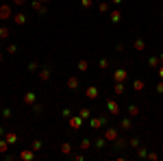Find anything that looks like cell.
Here are the masks:
<instances>
[{
    "mask_svg": "<svg viewBox=\"0 0 163 161\" xmlns=\"http://www.w3.org/2000/svg\"><path fill=\"white\" fill-rule=\"evenodd\" d=\"M13 20H15V24H26V15L24 13H15Z\"/></svg>",
    "mask_w": 163,
    "mask_h": 161,
    "instance_id": "11",
    "label": "cell"
},
{
    "mask_svg": "<svg viewBox=\"0 0 163 161\" xmlns=\"http://www.w3.org/2000/svg\"><path fill=\"white\" fill-rule=\"evenodd\" d=\"M100 67H102V70H107V67H109V59H100Z\"/></svg>",
    "mask_w": 163,
    "mask_h": 161,
    "instance_id": "31",
    "label": "cell"
},
{
    "mask_svg": "<svg viewBox=\"0 0 163 161\" xmlns=\"http://www.w3.org/2000/svg\"><path fill=\"white\" fill-rule=\"evenodd\" d=\"M83 2V7H91V2H94V0H81Z\"/></svg>",
    "mask_w": 163,
    "mask_h": 161,
    "instance_id": "38",
    "label": "cell"
},
{
    "mask_svg": "<svg viewBox=\"0 0 163 161\" xmlns=\"http://www.w3.org/2000/svg\"><path fill=\"white\" fill-rule=\"evenodd\" d=\"M89 146H91V142H89V140H83V142H81V148H83V150H87Z\"/></svg>",
    "mask_w": 163,
    "mask_h": 161,
    "instance_id": "30",
    "label": "cell"
},
{
    "mask_svg": "<svg viewBox=\"0 0 163 161\" xmlns=\"http://www.w3.org/2000/svg\"><path fill=\"white\" fill-rule=\"evenodd\" d=\"M157 94H163V81H161V83L157 85Z\"/></svg>",
    "mask_w": 163,
    "mask_h": 161,
    "instance_id": "36",
    "label": "cell"
},
{
    "mask_svg": "<svg viewBox=\"0 0 163 161\" xmlns=\"http://www.w3.org/2000/svg\"><path fill=\"white\" fill-rule=\"evenodd\" d=\"M111 2H113V5H120V2H122V0H111Z\"/></svg>",
    "mask_w": 163,
    "mask_h": 161,
    "instance_id": "40",
    "label": "cell"
},
{
    "mask_svg": "<svg viewBox=\"0 0 163 161\" xmlns=\"http://www.w3.org/2000/svg\"><path fill=\"white\" fill-rule=\"evenodd\" d=\"M133 89H135V91H142V89H144V81H142V79H137V81L133 83Z\"/></svg>",
    "mask_w": 163,
    "mask_h": 161,
    "instance_id": "19",
    "label": "cell"
},
{
    "mask_svg": "<svg viewBox=\"0 0 163 161\" xmlns=\"http://www.w3.org/2000/svg\"><path fill=\"white\" fill-rule=\"evenodd\" d=\"M11 15H13L11 5H0V20H9Z\"/></svg>",
    "mask_w": 163,
    "mask_h": 161,
    "instance_id": "2",
    "label": "cell"
},
{
    "mask_svg": "<svg viewBox=\"0 0 163 161\" xmlns=\"http://www.w3.org/2000/svg\"><path fill=\"white\" fill-rule=\"evenodd\" d=\"M33 111H35V113H41L44 107H41V105H33Z\"/></svg>",
    "mask_w": 163,
    "mask_h": 161,
    "instance_id": "34",
    "label": "cell"
},
{
    "mask_svg": "<svg viewBox=\"0 0 163 161\" xmlns=\"http://www.w3.org/2000/svg\"><path fill=\"white\" fill-rule=\"evenodd\" d=\"M104 144H107L104 137H98V140H96V148H104Z\"/></svg>",
    "mask_w": 163,
    "mask_h": 161,
    "instance_id": "25",
    "label": "cell"
},
{
    "mask_svg": "<svg viewBox=\"0 0 163 161\" xmlns=\"http://www.w3.org/2000/svg\"><path fill=\"white\" fill-rule=\"evenodd\" d=\"M2 118H7V120L11 118V109H2Z\"/></svg>",
    "mask_w": 163,
    "mask_h": 161,
    "instance_id": "32",
    "label": "cell"
},
{
    "mask_svg": "<svg viewBox=\"0 0 163 161\" xmlns=\"http://www.w3.org/2000/svg\"><path fill=\"white\" fill-rule=\"evenodd\" d=\"M161 15H163V9H161Z\"/></svg>",
    "mask_w": 163,
    "mask_h": 161,
    "instance_id": "46",
    "label": "cell"
},
{
    "mask_svg": "<svg viewBox=\"0 0 163 161\" xmlns=\"http://www.w3.org/2000/svg\"><path fill=\"white\" fill-rule=\"evenodd\" d=\"M39 79H41V81H48V79H50V70H48V67L39 70Z\"/></svg>",
    "mask_w": 163,
    "mask_h": 161,
    "instance_id": "14",
    "label": "cell"
},
{
    "mask_svg": "<svg viewBox=\"0 0 163 161\" xmlns=\"http://www.w3.org/2000/svg\"><path fill=\"white\" fill-rule=\"evenodd\" d=\"M33 152H35L33 148H31V150H22V152H20V159H24V161H31V159L35 157Z\"/></svg>",
    "mask_w": 163,
    "mask_h": 161,
    "instance_id": "7",
    "label": "cell"
},
{
    "mask_svg": "<svg viewBox=\"0 0 163 161\" xmlns=\"http://www.w3.org/2000/svg\"><path fill=\"white\" fill-rule=\"evenodd\" d=\"M78 87V76H70L67 79V89H76Z\"/></svg>",
    "mask_w": 163,
    "mask_h": 161,
    "instance_id": "9",
    "label": "cell"
},
{
    "mask_svg": "<svg viewBox=\"0 0 163 161\" xmlns=\"http://www.w3.org/2000/svg\"><path fill=\"white\" fill-rule=\"evenodd\" d=\"M148 63H150V65H152V67H157V65H159V63H161V61H159V57H152V59H150V61H148Z\"/></svg>",
    "mask_w": 163,
    "mask_h": 161,
    "instance_id": "29",
    "label": "cell"
},
{
    "mask_svg": "<svg viewBox=\"0 0 163 161\" xmlns=\"http://www.w3.org/2000/svg\"><path fill=\"white\" fill-rule=\"evenodd\" d=\"M128 79V72H126V67H118V70L113 72V81L115 83H124Z\"/></svg>",
    "mask_w": 163,
    "mask_h": 161,
    "instance_id": "1",
    "label": "cell"
},
{
    "mask_svg": "<svg viewBox=\"0 0 163 161\" xmlns=\"http://www.w3.org/2000/svg\"><path fill=\"white\" fill-rule=\"evenodd\" d=\"M128 116H131V118L139 116V107H137V105H131V107H128Z\"/></svg>",
    "mask_w": 163,
    "mask_h": 161,
    "instance_id": "15",
    "label": "cell"
},
{
    "mask_svg": "<svg viewBox=\"0 0 163 161\" xmlns=\"http://www.w3.org/2000/svg\"><path fill=\"white\" fill-rule=\"evenodd\" d=\"M113 144H115V148H118V150H122V148H126V146H128V142H126V140H122V137H118V140H115Z\"/></svg>",
    "mask_w": 163,
    "mask_h": 161,
    "instance_id": "10",
    "label": "cell"
},
{
    "mask_svg": "<svg viewBox=\"0 0 163 161\" xmlns=\"http://www.w3.org/2000/svg\"><path fill=\"white\" fill-rule=\"evenodd\" d=\"M9 37V29L7 26H0V39H7Z\"/></svg>",
    "mask_w": 163,
    "mask_h": 161,
    "instance_id": "21",
    "label": "cell"
},
{
    "mask_svg": "<svg viewBox=\"0 0 163 161\" xmlns=\"http://www.w3.org/2000/svg\"><path fill=\"white\" fill-rule=\"evenodd\" d=\"M159 76H161V81H163V63H161V67H159Z\"/></svg>",
    "mask_w": 163,
    "mask_h": 161,
    "instance_id": "39",
    "label": "cell"
},
{
    "mask_svg": "<svg viewBox=\"0 0 163 161\" xmlns=\"http://www.w3.org/2000/svg\"><path fill=\"white\" fill-rule=\"evenodd\" d=\"M13 5H17V7H22V5H26V0H13Z\"/></svg>",
    "mask_w": 163,
    "mask_h": 161,
    "instance_id": "37",
    "label": "cell"
},
{
    "mask_svg": "<svg viewBox=\"0 0 163 161\" xmlns=\"http://www.w3.org/2000/svg\"><path fill=\"white\" fill-rule=\"evenodd\" d=\"M120 126H122V128H124V131H128V128H133V122H131V120H128V118H124V120H122V122H120Z\"/></svg>",
    "mask_w": 163,
    "mask_h": 161,
    "instance_id": "18",
    "label": "cell"
},
{
    "mask_svg": "<svg viewBox=\"0 0 163 161\" xmlns=\"http://www.w3.org/2000/svg\"><path fill=\"white\" fill-rule=\"evenodd\" d=\"M2 135H5V128H2V126H0V137H2Z\"/></svg>",
    "mask_w": 163,
    "mask_h": 161,
    "instance_id": "41",
    "label": "cell"
},
{
    "mask_svg": "<svg viewBox=\"0 0 163 161\" xmlns=\"http://www.w3.org/2000/svg\"><path fill=\"white\" fill-rule=\"evenodd\" d=\"M120 20H122V13H120V9H113V11H111V22H113V24H118Z\"/></svg>",
    "mask_w": 163,
    "mask_h": 161,
    "instance_id": "8",
    "label": "cell"
},
{
    "mask_svg": "<svg viewBox=\"0 0 163 161\" xmlns=\"http://www.w3.org/2000/svg\"><path fill=\"white\" fill-rule=\"evenodd\" d=\"M78 116H81L83 120H87V118L91 116V113H89V109H81V111H78Z\"/></svg>",
    "mask_w": 163,
    "mask_h": 161,
    "instance_id": "24",
    "label": "cell"
},
{
    "mask_svg": "<svg viewBox=\"0 0 163 161\" xmlns=\"http://www.w3.org/2000/svg\"><path fill=\"white\" fill-rule=\"evenodd\" d=\"M31 148H33L35 152H39V150H41V142H39V140H35V142L31 144Z\"/></svg>",
    "mask_w": 163,
    "mask_h": 161,
    "instance_id": "23",
    "label": "cell"
},
{
    "mask_svg": "<svg viewBox=\"0 0 163 161\" xmlns=\"http://www.w3.org/2000/svg\"><path fill=\"white\" fill-rule=\"evenodd\" d=\"M104 140L113 144L115 140H118V131H115V128H104Z\"/></svg>",
    "mask_w": 163,
    "mask_h": 161,
    "instance_id": "4",
    "label": "cell"
},
{
    "mask_svg": "<svg viewBox=\"0 0 163 161\" xmlns=\"http://www.w3.org/2000/svg\"><path fill=\"white\" fill-rule=\"evenodd\" d=\"M159 61H161V63H163V55H161V57H159Z\"/></svg>",
    "mask_w": 163,
    "mask_h": 161,
    "instance_id": "42",
    "label": "cell"
},
{
    "mask_svg": "<svg viewBox=\"0 0 163 161\" xmlns=\"http://www.w3.org/2000/svg\"><path fill=\"white\" fill-rule=\"evenodd\" d=\"M24 105H35V94H33V91L24 94Z\"/></svg>",
    "mask_w": 163,
    "mask_h": 161,
    "instance_id": "12",
    "label": "cell"
},
{
    "mask_svg": "<svg viewBox=\"0 0 163 161\" xmlns=\"http://www.w3.org/2000/svg\"><path fill=\"white\" fill-rule=\"evenodd\" d=\"M87 67H89V61H87V59H81V61H78V70H81V72H87Z\"/></svg>",
    "mask_w": 163,
    "mask_h": 161,
    "instance_id": "16",
    "label": "cell"
},
{
    "mask_svg": "<svg viewBox=\"0 0 163 161\" xmlns=\"http://www.w3.org/2000/svg\"><path fill=\"white\" fill-rule=\"evenodd\" d=\"M85 96H87L89 100H96V98H98V87H94V85L87 87V89H85Z\"/></svg>",
    "mask_w": 163,
    "mask_h": 161,
    "instance_id": "6",
    "label": "cell"
},
{
    "mask_svg": "<svg viewBox=\"0 0 163 161\" xmlns=\"http://www.w3.org/2000/svg\"><path fill=\"white\" fill-rule=\"evenodd\" d=\"M107 109L111 111V116H118V113H120V107H118V102H115V100H107Z\"/></svg>",
    "mask_w": 163,
    "mask_h": 161,
    "instance_id": "5",
    "label": "cell"
},
{
    "mask_svg": "<svg viewBox=\"0 0 163 161\" xmlns=\"http://www.w3.org/2000/svg\"><path fill=\"white\" fill-rule=\"evenodd\" d=\"M133 46H135V50H144V48H146V41H144V39H135Z\"/></svg>",
    "mask_w": 163,
    "mask_h": 161,
    "instance_id": "17",
    "label": "cell"
},
{
    "mask_svg": "<svg viewBox=\"0 0 163 161\" xmlns=\"http://www.w3.org/2000/svg\"><path fill=\"white\" fill-rule=\"evenodd\" d=\"M67 120H70V126H72L74 131H78V128L83 126V118H81V116H70Z\"/></svg>",
    "mask_w": 163,
    "mask_h": 161,
    "instance_id": "3",
    "label": "cell"
},
{
    "mask_svg": "<svg viewBox=\"0 0 163 161\" xmlns=\"http://www.w3.org/2000/svg\"><path fill=\"white\" fill-rule=\"evenodd\" d=\"M0 61H2V52H0Z\"/></svg>",
    "mask_w": 163,
    "mask_h": 161,
    "instance_id": "44",
    "label": "cell"
},
{
    "mask_svg": "<svg viewBox=\"0 0 163 161\" xmlns=\"http://www.w3.org/2000/svg\"><path fill=\"white\" fill-rule=\"evenodd\" d=\"M128 146H131V148H139V140H137V137H133V140L128 142Z\"/></svg>",
    "mask_w": 163,
    "mask_h": 161,
    "instance_id": "26",
    "label": "cell"
},
{
    "mask_svg": "<svg viewBox=\"0 0 163 161\" xmlns=\"http://www.w3.org/2000/svg\"><path fill=\"white\" fill-rule=\"evenodd\" d=\"M124 89H126V87H124L122 83H118V85H115V94H124Z\"/></svg>",
    "mask_w": 163,
    "mask_h": 161,
    "instance_id": "27",
    "label": "cell"
},
{
    "mask_svg": "<svg viewBox=\"0 0 163 161\" xmlns=\"http://www.w3.org/2000/svg\"><path fill=\"white\" fill-rule=\"evenodd\" d=\"M5 140H7V142H9V144H15V142H17V135H15V133H13V131H9V133H7V135H5Z\"/></svg>",
    "mask_w": 163,
    "mask_h": 161,
    "instance_id": "13",
    "label": "cell"
},
{
    "mask_svg": "<svg viewBox=\"0 0 163 161\" xmlns=\"http://www.w3.org/2000/svg\"><path fill=\"white\" fill-rule=\"evenodd\" d=\"M11 144L7 142V140H0V152H7V148H9Z\"/></svg>",
    "mask_w": 163,
    "mask_h": 161,
    "instance_id": "22",
    "label": "cell"
},
{
    "mask_svg": "<svg viewBox=\"0 0 163 161\" xmlns=\"http://www.w3.org/2000/svg\"><path fill=\"white\" fill-rule=\"evenodd\" d=\"M41 2H50V0H41Z\"/></svg>",
    "mask_w": 163,
    "mask_h": 161,
    "instance_id": "43",
    "label": "cell"
},
{
    "mask_svg": "<svg viewBox=\"0 0 163 161\" xmlns=\"http://www.w3.org/2000/svg\"><path fill=\"white\" fill-rule=\"evenodd\" d=\"M137 155H139V157H148V150L139 146V148H137Z\"/></svg>",
    "mask_w": 163,
    "mask_h": 161,
    "instance_id": "28",
    "label": "cell"
},
{
    "mask_svg": "<svg viewBox=\"0 0 163 161\" xmlns=\"http://www.w3.org/2000/svg\"><path fill=\"white\" fill-rule=\"evenodd\" d=\"M98 9L104 13V11H109V5H107V2H102V5H98Z\"/></svg>",
    "mask_w": 163,
    "mask_h": 161,
    "instance_id": "33",
    "label": "cell"
},
{
    "mask_svg": "<svg viewBox=\"0 0 163 161\" xmlns=\"http://www.w3.org/2000/svg\"><path fill=\"white\" fill-rule=\"evenodd\" d=\"M72 116V109H63V118H70Z\"/></svg>",
    "mask_w": 163,
    "mask_h": 161,
    "instance_id": "35",
    "label": "cell"
},
{
    "mask_svg": "<svg viewBox=\"0 0 163 161\" xmlns=\"http://www.w3.org/2000/svg\"><path fill=\"white\" fill-rule=\"evenodd\" d=\"M61 152H63V155H70V152H72V144H67V142L61 144Z\"/></svg>",
    "mask_w": 163,
    "mask_h": 161,
    "instance_id": "20",
    "label": "cell"
},
{
    "mask_svg": "<svg viewBox=\"0 0 163 161\" xmlns=\"http://www.w3.org/2000/svg\"><path fill=\"white\" fill-rule=\"evenodd\" d=\"M0 116H2V109H0Z\"/></svg>",
    "mask_w": 163,
    "mask_h": 161,
    "instance_id": "45",
    "label": "cell"
}]
</instances>
